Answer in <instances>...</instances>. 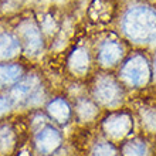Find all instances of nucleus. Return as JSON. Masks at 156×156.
<instances>
[{
    "instance_id": "1",
    "label": "nucleus",
    "mask_w": 156,
    "mask_h": 156,
    "mask_svg": "<svg viewBox=\"0 0 156 156\" xmlns=\"http://www.w3.org/2000/svg\"><path fill=\"white\" fill-rule=\"evenodd\" d=\"M122 27L132 41L148 43L156 37V13L146 6H135L126 12Z\"/></svg>"
},
{
    "instance_id": "2",
    "label": "nucleus",
    "mask_w": 156,
    "mask_h": 156,
    "mask_svg": "<svg viewBox=\"0 0 156 156\" xmlns=\"http://www.w3.org/2000/svg\"><path fill=\"white\" fill-rule=\"evenodd\" d=\"M121 77L133 87H142L148 82L151 77V71L146 58L136 54L131 57L125 64H123L122 70H121Z\"/></svg>"
},
{
    "instance_id": "3",
    "label": "nucleus",
    "mask_w": 156,
    "mask_h": 156,
    "mask_svg": "<svg viewBox=\"0 0 156 156\" xmlns=\"http://www.w3.org/2000/svg\"><path fill=\"white\" fill-rule=\"evenodd\" d=\"M41 95V84L36 77H29L14 85L10 91V101L13 105L34 104Z\"/></svg>"
},
{
    "instance_id": "4",
    "label": "nucleus",
    "mask_w": 156,
    "mask_h": 156,
    "mask_svg": "<svg viewBox=\"0 0 156 156\" xmlns=\"http://www.w3.org/2000/svg\"><path fill=\"white\" fill-rule=\"evenodd\" d=\"M94 97L105 107H114L122 99L121 85L111 77H101L95 84Z\"/></svg>"
},
{
    "instance_id": "5",
    "label": "nucleus",
    "mask_w": 156,
    "mask_h": 156,
    "mask_svg": "<svg viewBox=\"0 0 156 156\" xmlns=\"http://www.w3.org/2000/svg\"><path fill=\"white\" fill-rule=\"evenodd\" d=\"M62 136L57 128L51 125H45L36 133L34 144L37 148V152L43 156L53 155L60 146H61Z\"/></svg>"
},
{
    "instance_id": "6",
    "label": "nucleus",
    "mask_w": 156,
    "mask_h": 156,
    "mask_svg": "<svg viewBox=\"0 0 156 156\" xmlns=\"http://www.w3.org/2000/svg\"><path fill=\"white\" fill-rule=\"evenodd\" d=\"M104 129L111 138L121 139L132 129V118L125 112L112 114L104 121Z\"/></svg>"
},
{
    "instance_id": "7",
    "label": "nucleus",
    "mask_w": 156,
    "mask_h": 156,
    "mask_svg": "<svg viewBox=\"0 0 156 156\" xmlns=\"http://www.w3.org/2000/svg\"><path fill=\"white\" fill-rule=\"evenodd\" d=\"M123 54L122 45L114 40H107L99 48V61L102 66H114Z\"/></svg>"
},
{
    "instance_id": "8",
    "label": "nucleus",
    "mask_w": 156,
    "mask_h": 156,
    "mask_svg": "<svg viewBox=\"0 0 156 156\" xmlns=\"http://www.w3.org/2000/svg\"><path fill=\"white\" fill-rule=\"evenodd\" d=\"M47 111H48V115L58 123H66L71 116L70 105L62 98H57L51 101L47 107Z\"/></svg>"
},
{
    "instance_id": "9",
    "label": "nucleus",
    "mask_w": 156,
    "mask_h": 156,
    "mask_svg": "<svg viewBox=\"0 0 156 156\" xmlns=\"http://www.w3.org/2000/svg\"><path fill=\"white\" fill-rule=\"evenodd\" d=\"M21 77V68L19 66H0V88H6L16 84Z\"/></svg>"
},
{
    "instance_id": "10",
    "label": "nucleus",
    "mask_w": 156,
    "mask_h": 156,
    "mask_svg": "<svg viewBox=\"0 0 156 156\" xmlns=\"http://www.w3.org/2000/svg\"><path fill=\"white\" fill-rule=\"evenodd\" d=\"M20 48L19 40L10 34H0V60L16 55Z\"/></svg>"
},
{
    "instance_id": "11",
    "label": "nucleus",
    "mask_w": 156,
    "mask_h": 156,
    "mask_svg": "<svg viewBox=\"0 0 156 156\" xmlns=\"http://www.w3.org/2000/svg\"><path fill=\"white\" fill-rule=\"evenodd\" d=\"M148 145L139 139L129 140L122 149V156H148Z\"/></svg>"
},
{
    "instance_id": "12",
    "label": "nucleus",
    "mask_w": 156,
    "mask_h": 156,
    "mask_svg": "<svg viewBox=\"0 0 156 156\" xmlns=\"http://www.w3.org/2000/svg\"><path fill=\"white\" fill-rule=\"evenodd\" d=\"M24 40H26V45H27V50H31V51H37L41 45V38H40V33L38 30L34 27V26L27 24L24 27Z\"/></svg>"
},
{
    "instance_id": "13",
    "label": "nucleus",
    "mask_w": 156,
    "mask_h": 156,
    "mask_svg": "<svg viewBox=\"0 0 156 156\" xmlns=\"http://www.w3.org/2000/svg\"><path fill=\"white\" fill-rule=\"evenodd\" d=\"M91 156H118V151L109 142H99L91 151Z\"/></svg>"
},
{
    "instance_id": "14",
    "label": "nucleus",
    "mask_w": 156,
    "mask_h": 156,
    "mask_svg": "<svg viewBox=\"0 0 156 156\" xmlns=\"http://www.w3.org/2000/svg\"><path fill=\"white\" fill-rule=\"evenodd\" d=\"M73 67L75 71H85L88 68V54L85 51H77L73 55Z\"/></svg>"
},
{
    "instance_id": "15",
    "label": "nucleus",
    "mask_w": 156,
    "mask_h": 156,
    "mask_svg": "<svg viewBox=\"0 0 156 156\" xmlns=\"http://www.w3.org/2000/svg\"><path fill=\"white\" fill-rule=\"evenodd\" d=\"M78 112L82 115V118H91V116H94L95 114V107L92 105L91 102H84L82 105H80V108H78Z\"/></svg>"
},
{
    "instance_id": "16",
    "label": "nucleus",
    "mask_w": 156,
    "mask_h": 156,
    "mask_svg": "<svg viewBox=\"0 0 156 156\" xmlns=\"http://www.w3.org/2000/svg\"><path fill=\"white\" fill-rule=\"evenodd\" d=\"M13 107V102L10 101L9 97H0V115H3L6 112H9Z\"/></svg>"
},
{
    "instance_id": "17",
    "label": "nucleus",
    "mask_w": 156,
    "mask_h": 156,
    "mask_svg": "<svg viewBox=\"0 0 156 156\" xmlns=\"http://www.w3.org/2000/svg\"><path fill=\"white\" fill-rule=\"evenodd\" d=\"M153 71H155V78H156V60H155V67H153Z\"/></svg>"
}]
</instances>
